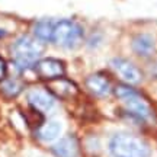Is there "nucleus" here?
Instances as JSON below:
<instances>
[{"label": "nucleus", "mask_w": 157, "mask_h": 157, "mask_svg": "<svg viewBox=\"0 0 157 157\" xmlns=\"http://www.w3.org/2000/svg\"><path fill=\"white\" fill-rule=\"evenodd\" d=\"M113 93L119 101H122V103L125 105L127 111L131 115L137 117L141 121L146 122H153L156 119L154 111H153L150 102L147 101L144 96L138 93L135 89H132L128 84H118Z\"/></svg>", "instance_id": "obj_1"}, {"label": "nucleus", "mask_w": 157, "mask_h": 157, "mask_svg": "<svg viewBox=\"0 0 157 157\" xmlns=\"http://www.w3.org/2000/svg\"><path fill=\"white\" fill-rule=\"evenodd\" d=\"M109 151L113 157H150V148L144 141L125 132L115 134L111 138Z\"/></svg>", "instance_id": "obj_2"}, {"label": "nucleus", "mask_w": 157, "mask_h": 157, "mask_svg": "<svg viewBox=\"0 0 157 157\" xmlns=\"http://www.w3.org/2000/svg\"><path fill=\"white\" fill-rule=\"evenodd\" d=\"M12 58L19 68L34 67L42 52V47L35 39L29 36H21L16 39L10 48Z\"/></svg>", "instance_id": "obj_3"}, {"label": "nucleus", "mask_w": 157, "mask_h": 157, "mask_svg": "<svg viewBox=\"0 0 157 157\" xmlns=\"http://www.w3.org/2000/svg\"><path fill=\"white\" fill-rule=\"evenodd\" d=\"M82 38H83V29L76 22L64 19V21H58L54 23L51 42H54L58 47L74 48L76 45L80 44Z\"/></svg>", "instance_id": "obj_4"}, {"label": "nucleus", "mask_w": 157, "mask_h": 157, "mask_svg": "<svg viewBox=\"0 0 157 157\" xmlns=\"http://www.w3.org/2000/svg\"><path fill=\"white\" fill-rule=\"evenodd\" d=\"M35 71L41 78L44 80H54V78L63 77L64 71H66V66L64 63L56 58H42L38 60V63L34 66Z\"/></svg>", "instance_id": "obj_5"}, {"label": "nucleus", "mask_w": 157, "mask_h": 157, "mask_svg": "<svg viewBox=\"0 0 157 157\" xmlns=\"http://www.w3.org/2000/svg\"><path fill=\"white\" fill-rule=\"evenodd\" d=\"M111 66L118 73V76L124 78L125 82H128V83H140L141 78H143L140 68L137 67L135 64H132L131 61H128V60L113 58L111 61Z\"/></svg>", "instance_id": "obj_6"}, {"label": "nucleus", "mask_w": 157, "mask_h": 157, "mask_svg": "<svg viewBox=\"0 0 157 157\" xmlns=\"http://www.w3.org/2000/svg\"><path fill=\"white\" fill-rule=\"evenodd\" d=\"M48 92L52 96H57L60 99H70L78 93V87L76 86V83H73L71 80H68L66 77H58L54 80H50L48 84Z\"/></svg>", "instance_id": "obj_7"}, {"label": "nucleus", "mask_w": 157, "mask_h": 157, "mask_svg": "<svg viewBox=\"0 0 157 157\" xmlns=\"http://www.w3.org/2000/svg\"><path fill=\"white\" fill-rule=\"evenodd\" d=\"M28 102L39 112H47L54 106V96L48 90L32 89L28 93Z\"/></svg>", "instance_id": "obj_8"}, {"label": "nucleus", "mask_w": 157, "mask_h": 157, "mask_svg": "<svg viewBox=\"0 0 157 157\" xmlns=\"http://www.w3.org/2000/svg\"><path fill=\"white\" fill-rule=\"evenodd\" d=\"M52 153L57 157H77L78 141L73 135H67L52 146Z\"/></svg>", "instance_id": "obj_9"}, {"label": "nucleus", "mask_w": 157, "mask_h": 157, "mask_svg": "<svg viewBox=\"0 0 157 157\" xmlns=\"http://www.w3.org/2000/svg\"><path fill=\"white\" fill-rule=\"evenodd\" d=\"M86 86L87 89L93 93V95L99 96V98H105L111 93V83L103 74H92L86 78Z\"/></svg>", "instance_id": "obj_10"}, {"label": "nucleus", "mask_w": 157, "mask_h": 157, "mask_svg": "<svg viewBox=\"0 0 157 157\" xmlns=\"http://www.w3.org/2000/svg\"><path fill=\"white\" fill-rule=\"evenodd\" d=\"M132 50L141 57H150L154 52V41L147 34L137 35L132 39Z\"/></svg>", "instance_id": "obj_11"}, {"label": "nucleus", "mask_w": 157, "mask_h": 157, "mask_svg": "<svg viewBox=\"0 0 157 157\" xmlns=\"http://www.w3.org/2000/svg\"><path fill=\"white\" fill-rule=\"evenodd\" d=\"M61 132V125L57 121H50L45 122L44 125H41L38 128V137L44 141H52Z\"/></svg>", "instance_id": "obj_12"}, {"label": "nucleus", "mask_w": 157, "mask_h": 157, "mask_svg": "<svg viewBox=\"0 0 157 157\" xmlns=\"http://www.w3.org/2000/svg\"><path fill=\"white\" fill-rule=\"evenodd\" d=\"M52 29H54V22L45 19V21H39V22L35 23L34 34L39 41L50 42L51 39H52Z\"/></svg>", "instance_id": "obj_13"}, {"label": "nucleus", "mask_w": 157, "mask_h": 157, "mask_svg": "<svg viewBox=\"0 0 157 157\" xmlns=\"http://www.w3.org/2000/svg\"><path fill=\"white\" fill-rule=\"evenodd\" d=\"M23 90V83L16 78H6L2 83V92L7 98H15Z\"/></svg>", "instance_id": "obj_14"}, {"label": "nucleus", "mask_w": 157, "mask_h": 157, "mask_svg": "<svg viewBox=\"0 0 157 157\" xmlns=\"http://www.w3.org/2000/svg\"><path fill=\"white\" fill-rule=\"evenodd\" d=\"M5 74H6V64H5V61L0 58V80L5 78Z\"/></svg>", "instance_id": "obj_15"}, {"label": "nucleus", "mask_w": 157, "mask_h": 157, "mask_svg": "<svg viewBox=\"0 0 157 157\" xmlns=\"http://www.w3.org/2000/svg\"><path fill=\"white\" fill-rule=\"evenodd\" d=\"M6 35V31H3V29H0V38H2V36H5Z\"/></svg>", "instance_id": "obj_16"}]
</instances>
